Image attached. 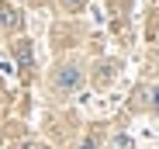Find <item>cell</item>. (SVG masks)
I'll use <instances>...</instances> for the list:
<instances>
[{
  "instance_id": "obj_2",
  "label": "cell",
  "mask_w": 159,
  "mask_h": 149,
  "mask_svg": "<svg viewBox=\"0 0 159 149\" xmlns=\"http://www.w3.org/2000/svg\"><path fill=\"white\" fill-rule=\"evenodd\" d=\"M14 52H17V59H21V73L28 77V73H31V45H28V42H17Z\"/></svg>"
},
{
  "instance_id": "obj_3",
  "label": "cell",
  "mask_w": 159,
  "mask_h": 149,
  "mask_svg": "<svg viewBox=\"0 0 159 149\" xmlns=\"http://www.w3.org/2000/svg\"><path fill=\"white\" fill-rule=\"evenodd\" d=\"M0 28L11 31V28H21V14L11 11V7H0Z\"/></svg>"
},
{
  "instance_id": "obj_4",
  "label": "cell",
  "mask_w": 159,
  "mask_h": 149,
  "mask_svg": "<svg viewBox=\"0 0 159 149\" xmlns=\"http://www.w3.org/2000/svg\"><path fill=\"white\" fill-rule=\"evenodd\" d=\"M111 149H131V142H128V139H114V146H111Z\"/></svg>"
},
{
  "instance_id": "obj_1",
  "label": "cell",
  "mask_w": 159,
  "mask_h": 149,
  "mask_svg": "<svg viewBox=\"0 0 159 149\" xmlns=\"http://www.w3.org/2000/svg\"><path fill=\"white\" fill-rule=\"evenodd\" d=\"M80 80H83V73L76 66H59L56 77H52V87L56 90H73V87H80Z\"/></svg>"
},
{
  "instance_id": "obj_6",
  "label": "cell",
  "mask_w": 159,
  "mask_h": 149,
  "mask_svg": "<svg viewBox=\"0 0 159 149\" xmlns=\"http://www.w3.org/2000/svg\"><path fill=\"white\" fill-rule=\"evenodd\" d=\"M152 94H156V108H159V87H156V90H152Z\"/></svg>"
},
{
  "instance_id": "obj_5",
  "label": "cell",
  "mask_w": 159,
  "mask_h": 149,
  "mask_svg": "<svg viewBox=\"0 0 159 149\" xmlns=\"http://www.w3.org/2000/svg\"><path fill=\"white\" fill-rule=\"evenodd\" d=\"M83 149H97V135H90V139L83 142Z\"/></svg>"
}]
</instances>
